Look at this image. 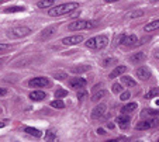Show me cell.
<instances>
[{"instance_id":"obj_35","label":"cell","mask_w":159,"mask_h":142,"mask_svg":"<svg viewBox=\"0 0 159 142\" xmlns=\"http://www.w3.org/2000/svg\"><path fill=\"white\" fill-rule=\"evenodd\" d=\"M87 97V91H84V90H80L78 93V99L79 100H83V99H86Z\"/></svg>"},{"instance_id":"obj_8","label":"cell","mask_w":159,"mask_h":142,"mask_svg":"<svg viewBox=\"0 0 159 142\" xmlns=\"http://www.w3.org/2000/svg\"><path fill=\"white\" fill-rule=\"evenodd\" d=\"M135 42H138V37L134 35V34H129V35H123L120 39V44L121 45H125V47H131L135 45Z\"/></svg>"},{"instance_id":"obj_20","label":"cell","mask_w":159,"mask_h":142,"mask_svg":"<svg viewBox=\"0 0 159 142\" xmlns=\"http://www.w3.org/2000/svg\"><path fill=\"white\" fill-rule=\"evenodd\" d=\"M55 31H57V28H55V27H48V28H45V30L42 31L39 37H41L42 39H47V38H49V37L54 35Z\"/></svg>"},{"instance_id":"obj_10","label":"cell","mask_w":159,"mask_h":142,"mask_svg":"<svg viewBox=\"0 0 159 142\" xmlns=\"http://www.w3.org/2000/svg\"><path fill=\"white\" fill-rule=\"evenodd\" d=\"M69 86L72 89H83L84 86H86V80H84L83 78H72L69 80Z\"/></svg>"},{"instance_id":"obj_32","label":"cell","mask_w":159,"mask_h":142,"mask_svg":"<svg viewBox=\"0 0 159 142\" xmlns=\"http://www.w3.org/2000/svg\"><path fill=\"white\" fill-rule=\"evenodd\" d=\"M129 97H131V93H129V91H123V93H121V96H120V100H121V101H127Z\"/></svg>"},{"instance_id":"obj_31","label":"cell","mask_w":159,"mask_h":142,"mask_svg":"<svg viewBox=\"0 0 159 142\" xmlns=\"http://www.w3.org/2000/svg\"><path fill=\"white\" fill-rule=\"evenodd\" d=\"M45 141H57V136L54 135L52 131H48V132L45 134Z\"/></svg>"},{"instance_id":"obj_23","label":"cell","mask_w":159,"mask_h":142,"mask_svg":"<svg viewBox=\"0 0 159 142\" xmlns=\"http://www.w3.org/2000/svg\"><path fill=\"white\" fill-rule=\"evenodd\" d=\"M24 10H25L24 6H10L7 9H4V13H21Z\"/></svg>"},{"instance_id":"obj_6","label":"cell","mask_w":159,"mask_h":142,"mask_svg":"<svg viewBox=\"0 0 159 142\" xmlns=\"http://www.w3.org/2000/svg\"><path fill=\"white\" fill-rule=\"evenodd\" d=\"M159 124L158 118H152V120H145V121H139L138 124L135 125L137 130H149V128H155Z\"/></svg>"},{"instance_id":"obj_34","label":"cell","mask_w":159,"mask_h":142,"mask_svg":"<svg viewBox=\"0 0 159 142\" xmlns=\"http://www.w3.org/2000/svg\"><path fill=\"white\" fill-rule=\"evenodd\" d=\"M147 114H148V115H152V117H156V115H159V110L148 109V110H147Z\"/></svg>"},{"instance_id":"obj_37","label":"cell","mask_w":159,"mask_h":142,"mask_svg":"<svg viewBox=\"0 0 159 142\" xmlns=\"http://www.w3.org/2000/svg\"><path fill=\"white\" fill-rule=\"evenodd\" d=\"M102 87H103V86L100 85V83H99V85H96V86H94V87H93V93H94V91H97V90H99V89H102Z\"/></svg>"},{"instance_id":"obj_9","label":"cell","mask_w":159,"mask_h":142,"mask_svg":"<svg viewBox=\"0 0 159 142\" xmlns=\"http://www.w3.org/2000/svg\"><path fill=\"white\" fill-rule=\"evenodd\" d=\"M106 111H107V106H106V104H99V106H96L93 109V111H92V118H94V120L102 118L103 115L106 114Z\"/></svg>"},{"instance_id":"obj_11","label":"cell","mask_w":159,"mask_h":142,"mask_svg":"<svg viewBox=\"0 0 159 142\" xmlns=\"http://www.w3.org/2000/svg\"><path fill=\"white\" fill-rule=\"evenodd\" d=\"M137 76L139 80H148L151 78V70L147 66H141L137 69Z\"/></svg>"},{"instance_id":"obj_27","label":"cell","mask_w":159,"mask_h":142,"mask_svg":"<svg viewBox=\"0 0 159 142\" xmlns=\"http://www.w3.org/2000/svg\"><path fill=\"white\" fill-rule=\"evenodd\" d=\"M114 64H117V59H116V58H106V59L103 60V66L104 68H108Z\"/></svg>"},{"instance_id":"obj_13","label":"cell","mask_w":159,"mask_h":142,"mask_svg":"<svg viewBox=\"0 0 159 142\" xmlns=\"http://www.w3.org/2000/svg\"><path fill=\"white\" fill-rule=\"evenodd\" d=\"M125 72H127V68L124 66V65H117L114 69L111 70V73L108 75V78H110V79H114V78H117V76L124 75Z\"/></svg>"},{"instance_id":"obj_24","label":"cell","mask_w":159,"mask_h":142,"mask_svg":"<svg viewBox=\"0 0 159 142\" xmlns=\"http://www.w3.org/2000/svg\"><path fill=\"white\" fill-rule=\"evenodd\" d=\"M54 4H55L54 0H41V2H38L39 9H49V7H52Z\"/></svg>"},{"instance_id":"obj_45","label":"cell","mask_w":159,"mask_h":142,"mask_svg":"<svg viewBox=\"0 0 159 142\" xmlns=\"http://www.w3.org/2000/svg\"><path fill=\"white\" fill-rule=\"evenodd\" d=\"M0 111H2V110H0Z\"/></svg>"},{"instance_id":"obj_1","label":"cell","mask_w":159,"mask_h":142,"mask_svg":"<svg viewBox=\"0 0 159 142\" xmlns=\"http://www.w3.org/2000/svg\"><path fill=\"white\" fill-rule=\"evenodd\" d=\"M79 9V3H75V2H69V3H63L59 4V6H55L52 9H49L48 14L51 17H59V16H65L69 14V13L75 11V10Z\"/></svg>"},{"instance_id":"obj_16","label":"cell","mask_w":159,"mask_h":142,"mask_svg":"<svg viewBox=\"0 0 159 142\" xmlns=\"http://www.w3.org/2000/svg\"><path fill=\"white\" fill-rule=\"evenodd\" d=\"M144 14H145L144 10H132V11L127 13V14H125V18H127V20H134V18L142 17Z\"/></svg>"},{"instance_id":"obj_14","label":"cell","mask_w":159,"mask_h":142,"mask_svg":"<svg viewBox=\"0 0 159 142\" xmlns=\"http://www.w3.org/2000/svg\"><path fill=\"white\" fill-rule=\"evenodd\" d=\"M117 124H118V127L121 128V130H127L128 128V125H129V117H128V114H124V115H120V117H117Z\"/></svg>"},{"instance_id":"obj_41","label":"cell","mask_w":159,"mask_h":142,"mask_svg":"<svg viewBox=\"0 0 159 142\" xmlns=\"http://www.w3.org/2000/svg\"><path fill=\"white\" fill-rule=\"evenodd\" d=\"M111 2H118V0H106V3H111Z\"/></svg>"},{"instance_id":"obj_17","label":"cell","mask_w":159,"mask_h":142,"mask_svg":"<svg viewBox=\"0 0 159 142\" xmlns=\"http://www.w3.org/2000/svg\"><path fill=\"white\" fill-rule=\"evenodd\" d=\"M121 83H124L127 87H134V86H137V82H135L131 76H124L123 75L121 76Z\"/></svg>"},{"instance_id":"obj_18","label":"cell","mask_w":159,"mask_h":142,"mask_svg":"<svg viewBox=\"0 0 159 142\" xmlns=\"http://www.w3.org/2000/svg\"><path fill=\"white\" fill-rule=\"evenodd\" d=\"M107 96V91L104 90V89H99L97 91H94L93 96H92V101H99V100H102L103 97Z\"/></svg>"},{"instance_id":"obj_44","label":"cell","mask_w":159,"mask_h":142,"mask_svg":"<svg viewBox=\"0 0 159 142\" xmlns=\"http://www.w3.org/2000/svg\"><path fill=\"white\" fill-rule=\"evenodd\" d=\"M3 2H4V0H0V3H3Z\"/></svg>"},{"instance_id":"obj_5","label":"cell","mask_w":159,"mask_h":142,"mask_svg":"<svg viewBox=\"0 0 159 142\" xmlns=\"http://www.w3.org/2000/svg\"><path fill=\"white\" fill-rule=\"evenodd\" d=\"M28 86L30 87H49L51 82L47 78H34L28 82Z\"/></svg>"},{"instance_id":"obj_40","label":"cell","mask_w":159,"mask_h":142,"mask_svg":"<svg viewBox=\"0 0 159 142\" xmlns=\"http://www.w3.org/2000/svg\"><path fill=\"white\" fill-rule=\"evenodd\" d=\"M4 125H6V120H4V121H3V122H0V128H3V127H4Z\"/></svg>"},{"instance_id":"obj_38","label":"cell","mask_w":159,"mask_h":142,"mask_svg":"<svg viewBox=\"0 0 159 142\" xmlns=\"http://www.w3.org/2000/svg\"><path fill=\"white\" fill-rule=\"evenodd\" d=\"M97 134H99V135H104L106 131L103 130V128H99V130H97Z\"/></svg>"},{"instance_id":"obj_33","label":"cell","mask_w":159,"mask_h":142,"mask_svg":"<svg viewBox=\"0 0 159 142\" xmlns=\"http://www.w3.org/2000/svg\"><path fill=\"white\" fill-rule=\"evenodd\" d=\"M123 91V87H121L120 83H116V85H113V93H121Z\"/></svg>"},{"instance_id":"obj_21","label":"cell","mask_w":159,"mask_h":142,"mask_svg":"<svg viewBox=\"0 0 159 142\" xmlns=\"http://www.w3.org/2000/svg\"><path fill=\"white\" fill-rule=\"evenodd\" d=\"M145 31H155V30H159V20H153V21L148 23L147 25L144 27Z\"/></svg>"},{"instance_id":"obj_2","label":"cell","mask_w":159,"mask_h":142,"mask_svg":"<svg viewBox=\"0 0 159 142\" xmlns=\"http://www.w3.org/2000/svg\"><path fill=\"white\" fill-rule=\"evenodd\" d=\"M84 44H86V47L89 49H96V51H99V49H104L106 47H107L108 38L106 35L92 37V38H89Z\"/></svg>"},{"instance_id":"obj_43","label":"cell","mask_w":159,"mask_h":142,"mask_svg":"<svg viewBox=\"0 0 159 142\" xmlns=\"http://www.w3.org/2000/svg\"><path fill=\"white\" fill-rule=\"evenodd\" d=\"M156 2H159V0H149V3H156Z\"/></svg>"},{"instance_id":"obj_30","label":"cell","mask_w":159,"mask_h":142,"mask_svg":"<svg viewBox=\"0 0 159 142\" xmlns=\"http://www.w3.org/2000/svg\"><path fill=\"white\" fill-rule=\"evenodd\" d=\"M54 78L58 79V80H65V79H66V73L65 72H55L54 73Z\"/></svg>"},{"instance_id":"obj_22","label":"cell","mask_w":159,"mask_h":142,"mask_svg":"<svg viewBox=\"0 0 159 142\" xmlns=\"http://www.w3.org/2000/svg\"><path fill=\"white\" fill-rule=\"evenodd\" d=\"M24 131L28 134V135H33V136H35V138H39V136L42 135L41 131L37 130V128H33V127H25Z\"/></svg>"},{"instance_id":"obj_42","label":"cell","mask_w":159,"mask_h":142,"mask_svg":"<svg viewBox=\"0 0 159 142\" xmlns=\"http://www.w3.org/2000/svg\"><path fill=\"white\" fill-rule=\"evenodd\" d=\"M155 56H156V58H158V59H159V49H158V51L155 52Z\"/></svg>"},{"instance_id":"obj_7","label":"cell","mask_w":159,"mask_h":142,"mask_svg":"<svg viewBox=\"0 0 159 142\" xmlns=\"http://www.w3.org/2000/svg\"><path fill=\"white\" fill-rule=\"evenodd\" d=\"M83 35H72V37H66V38H63L62 39V44L63 45H68V47H70V45H78V44H80L82 41H83Z\"/></svg>"},{"instance_id":"obj_26","label":"cell","mask_w":159,"mask_h":142,"mask_svg":"<svg viewBox=\"0 0 159 142\" xmlns=\"http://www.w3.org/2000/svg\"><path fill=\"white\" fill-rule=\"evenodd\" d=\"M155 96H159V89L158 87H152L147 94H145V99H152Z\"/></svg>"},{"instance_id":"obj_29","label":"cell","mask_w":159,"mask_h":142,"mask_svg":"<svg viewBox=\"0 0 159 142\" xmlns=\"http://www.w3.org/2000/svg\"><path fill=\"white\" fill-rule=\"evenodd\" d=\"M68 96V91L63 90V89H58L57 91H55V99H62V97Z\"/></svg>"},{"instance_id":"obj_25","label":"cell","mask_w":159,"mask_h":142,"mask_svg":"<svg viewBox=\"0 0 159 142\" xmlns=\"http://www.w3.org/2000/svg\"><path fill=\"white\" fill-rule=\"evenodd\" d=\"M89 69H90L89 65H82V66H73L70 70H72L73 73H83V72H87Z\"/></svg>"},{"instance_id":"obj_19","label":"cell","mask_w":159,"mask_h":142,"mask_svg":"<svg viewBox=\"0 0 159 142\" xmlns=\"http://www.w3.org/2000/svg\"><path fill=\"white\" fill-rule=\"evenodd\" d=\"M137 107H138L137 103H128L121 109V111H123V114H131V113H134L137 110Z\"/></svg>"},{"instance_id":"obj_3","label":"cell","mask_w":159,"mask_h":142,"mask_svg":"<svg viewBox=\"0 0 159 142\" xmlns=\"http://www.w3.org/2000/svg\"><path fill=\"white\" fill-rule=\"evenodd\" d=\"M97 25V23L94 21H89V20H75L73 23H70L68 25L69 31H80V30H90L94 28Z\"/></svg>"},{"instance_id":"obj_28","label":"cell","mask_w":159,"mask_h":142,"mask_svg":"<svg viewBox=\"0 0 159 142\" xmlns=\"http://www.w3.org/2000/svg\"><path fill=\"white\" fill-rule=\"evenodd\" d=\"M51 107H54V109H63V107H65V103H63L61 99H57L51 103Z\"/></svg>"},{"instance_id":"obj_39","label":"cell","mask_w":159,"mask_h":142,"mask_svg":"<svg viewBox=\"0 0 159 142\" xmlns=\"http://www.w3.org/2000/svg\"><path fill=\"white\" fill-rule=\"evenodd\" d=\"M7 93V90H6V89H2V87H0V96H4V94H6Z\"/></svg>"},{"instance_id":"obj_4","label":"cell","mask_w":159,"mask_h":142,"mask_svg":"<svg viewBox=\"0 0 159 142\" xmlns=\"http://www.w3.org/2000/svg\"><path fill=\"white\" fill-rule=\"evenodd\" d=\"M31 34V30L28 27H16L13 30H10L9 37L10 38H23Z\"/></svg>"},{"instance_id":"obj_12","label":"cell","mask_w":159,"mask_h":142,"mask_svg":"<svg viewBox=\"0 0 159 142\" xmlns=\"http://www.w3.org/2000/svg\"><path fill=\"white\" fill-rule=\"evenodd\" d=\"M145 59H147V55H145L144 52H137V54H132L131 56H129V62L135 64V65L142 64Z\"/></svg>"},{"instance_id":"obj_15","label":"cell","mask_w":159,"mask_h":142,"mask_svg":"<svg viewBox=\"0 0 159 142\" xmlns=\"http://www.w3.org/2000/svg\"><path fill=\"white\" fill-rule=\"evenodd\" d=\"M30 99L33 100V101H41V100L47 99V93L42 90H34L30 93Z\"/></svg>"},{"instance_id":"obj_36","label":"cell","mask_w":159,"mask_h":142,"mask_svg":"<svg viewBox=\"0 0 159 142\" xmlns=\"http://www.w3.org/2000/svg\"><path fill=\"white\" fill-rule=\"evenodd\" d=\"M7 49H10L9 44H0V54H3V52L7 51Z\"/></svg>"}]
</instances>
